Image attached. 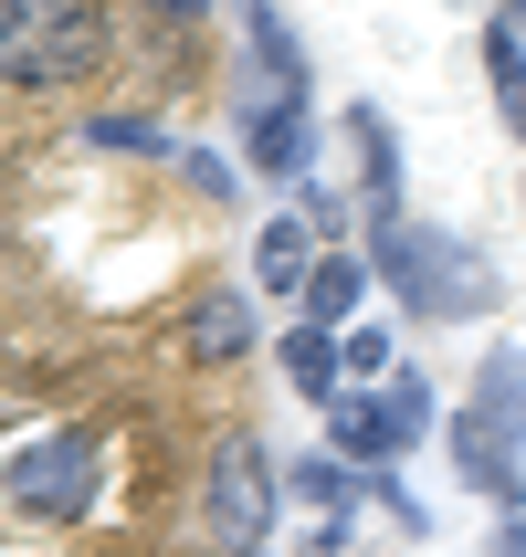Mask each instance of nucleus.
<instances>
[{"mask_svg":"<svg viewBox=\"0 0 526 557\" xmlns=\"http://www.w3.org/2000/svg\"><path fill=\"white\" fill-rule=\"evenodd\" d=\"M369 263L411 295V315H485L496 306V263L474 243H453V232H432V221H401V232H369Z\"/></svg>","mask_w":526,"mask_h":557,"instance_id":"f257e3e1","label":"nucleus"},{"mask_svg":"<svg viewBox=\"0 0 526 557\" xmlns=\"http://www.w3.org/2000/svg\"><path fill=\"white\" fill-rule=\"evenodd\" d=\"M106 63V11L95 0H0V74L22 95L74 85Z\"/></svg>","mask_w":526,"mask_h":557,"instance_id":"f03ea898","label":"nucleus"},{"mask_svg":"<svg viewBox=\"0 0 526 557\" xmlns=\"http://www.w3.org/2000/svg\"><path fill=\"white\" fill-rule=\"evenodd\" d=\"M453 442H464V473L516 516L526 505V347H496V358L474 369V410H464Z\"/></svg>","mask_w":526,"mask_h":557,"instance_id":"7ed1b4c3","label":"nucleus"},{"mask_svg":"<svg viewBox=\"0 0 526 557\" xmlns=\"http://www.w3.org/2000/svg\"><path fill=\"white\" fill-rule=\"evenodd\" d=\"M421 432H432V379H421V369H401L379 400H338V410H327V442H338L347 463H369V473L390 463V453H411Z\"/></svg>","mask_w":526,"mask_h":557,"instance_id":"20e7f679","label":"nucleus"},{"mask_svg":"<svg viewBox=\"0 0 526 557\" xmlns=\"http://www.w3.org/2000/svg\"><path fill=\"white\" fill-rule=\"evenodd\" d=\"M200 505H211V527H221V536H243V547L274 527V463H264V442H253V432H221V442H211Z\"/></svg>","mask_w":526,"mask_h":557,"instance_id":"39448f33","label":"nucleus"},{"mask_svg":"<svg viewBox=\"0 0 526 557\" xmlns=\"http://www.w3.org/2000/svg\"><path fill=\"white\" fill-rule=\"evenodd\" d=\"M11 505H22V516H85L95 505V442L85 432L22 442V453H11Z\"/></svg>","mask_w":526,"mask_h":557,"instance_id":"423d86ee","label":"nucleus"},{"mask_svg":"<svg viewBox=\"0 0 526 557\" xmlns=\"http://www.w3.org/2000/svg\"><path fill=\"white\" fill-rule=\"evenodd\" d=\"M253 284H264V295H306L316 284V221L306 211H284V221L253 232Z\"/></svg>","mask_w":526,"mask_h":557,"instance_id":"0eeeda50","label":"nucleus"},{"mask_svg":"<svg viewBox=\"0 0 526 557\" xmlns=\"http://www.w3.org/2000/svg\"><path fill=\"white\" fill-rule=\"evenodd\" d=\"M243 32H253V53H264V106H306V53H295V32H284L274 0H243ZM253 106V116H264Z\"/></svg>","mask_w":526,"mask_h":557,"instance_id":"6e6552de","label":"nucleus"},{"mask_svg":"<svg viewBox=\"0 0 526 557\" xmlns=\"http://www.w3.org/2000/svg\"><path fill=\"white\" fill-rule=\"evenodd\" d=\"M347 137H358V169H369V232H401V158H390V116H379V106H347Z\"/></svg>","mask_w":526,"mask_h":557,"instance_id":"1a4fd4ad","label":"nucleus"},{"mask_svg":"<svg viewBox=\"0 0 526 557\" xmlns=\"http://www.w3.org/2000/svg\"><path fill=\"white\" fill-rule=\"evenodd\" d=\"M253 337H264V326H253V295H200V306H189V358H200V369H232Z\"/></svg>","mask_w":526,"mask_h":557,"instance_id":"9d476101","label":"nucleus"},{"mask_svg":"<svg viewBox=\"0 0 526 557\" xmlns=\"http://www.w3.org/2000/svg\"><path fill=\"white\" fill-rule=\"evenodd\" d=\"M284 379H295L316 410H338L347 400V347L327 337V326H295V337H284Z\"/></svg>","mask_w":526,"mask_h":557,"instance_id":"9b49d317","label":"nucleus"},{"mask_svg":"<svg viewBox=\"0 0 526 557\" xmlns=\"http://www.w3.org/2000/svg\"><path fill=\"white\" fill-rule=\"evenodd\" d=\"M243 148L264 180H306V106H264V116L243 126Z\"/></svg>","mask_w":526,"mask_h":557,"instance_id":"f8f14e48","label":"nucleus"},{"mask_svg":"<svg viewBox=\"0 0 526 557\" xmlns=\"http://www.w3.org/2000/svg\"><path fill=\"white\" fill-rule=\"evenodd\" d=\"M369 274H379V263H358V252H327V263H316V284H306V326H347V306L369 295Z\"/></svg>","mask_w":526,"mask_h":557,"instance_id":"ddd939ff","label":"nucleus"},{"mask_svg":"<svg viewBox=\"0 0 526 557\" xmlns=\"http://www.w3.org/2000/svg\"><path fill=\"white\" fill-rule=\"evenodd\" d=\"M485 74H496V106L526 126V42L516 32H485Z\"/></svg>","mask_w":526,"mask_h":557,"instance_id":"4468645a","label":"nucleus"},{"mask_svg":"<svg viewBox=\"0 0 526 557\" xmlns=\"http://www.w3.org/2000/svg\"><path fill=\"white\" fill-rule=\"evenodd\" d=\"M85 137H95V148H158V158H180V148H169V126H158V116H95Z\"/></svg>","mask_w":526,"mask_h":557,"instance_id":"2eb2a0df","label":"nucleus"},{"mask_svg":"<svg viewBox=\"0 0 526 557\" xmlns=\"http://www.w3.org/2000/svg\"><path fill=\"white\" fill-rule=\"evenodd\" d=\"M347 379H379V369H390V326H347Z\"/></svg>","mask_w":526,"mask_h":557,"instance_id":"dca6fc26","label":"nucleus"},{"mask_svg":"<svg viewBox=\"0 0 526 557\" xmlns=\"http://www.w3.org/2000/svg\"><path fill=\"white\" fill-rule=\"evenodd\" d=\"M148 11H169V22H189V11H200V0H148Z\"/></svg>","mask_w":526,"mask_h":557,"instance_id":"f3484780","label":"nucleus"},{"mask_svg":"<svg viewBox=\"0 0 526 557\" xmlns=\"http://www.w3.org/2000/svg\"><path fill=\"white\" fill-rule=\"evenodd\" d=\"M243 557H253V547H243Z\"/></svg>","mask_w":526,"mask_h":557,"instance_id":"a211bd4d","label":"nucleus"}]
</instances>
